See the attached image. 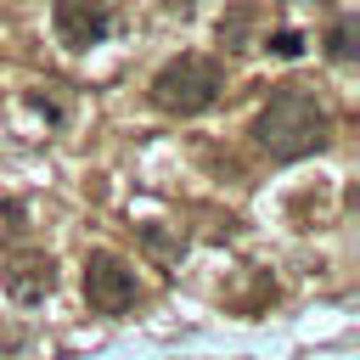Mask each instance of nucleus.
Here are the masks:
<instances>
[{
    "instance_id": "9",
    "label": "nucleus",
    "mask_w": 360,
    "mask_h": 360,
    "mask_svg": "<svg viewBox=\"0 0 360 360\" xmlns=\"http://www.w3.org/2000/svg\"><path fill=\"white\" fill-rule=\"evenodd\" d=\"M163 6H169V11H191L197 0H163Z\"/></svg>"
},
{
    "instance_id": "6",
    "label": "nucleus",
    "mask_w": 360,
    "mask_h": 360,
    "mask_svg": "<svg viewBox=\"0 0 360 360\" xmlns=\"http://www.w3.org/2000/svg\"><path fill=\"white\" fill-rule=\"evenodd\" d=\"M354 39H360V17L343 11V17L332 22V34H326V56H332V62H354V51H360Z\"/></svg>"
},
{
    "instance_id": "10",
    "label": "nucleus",
    "mask_w": 360,
    "mask_h": 360,
    "mask_svg": "<svg viewBox=\"0 0 360 360\" xmlns=\"http://www.w3.org/2000/svg\"><path fill=\"white\" fill-rule=\"evenodd\" d=\"M304 6H332V0H304Z\"/></svg>"
},
{
    "instance_id": "5",
    "label": "nucleus",
    "mask_w": 360,
    "mask_h": 360,
    "mask_svg": "<svg viewBox=\"0 0 360 360\" xmlns=\"http://www.w3.org/2000/svg\"><path fill=\"white\" fill-rule=\"evenodd\" d=\"M0 281H6L11 304H45L51 287H56V264H51L45 253H22V259H11V264L0 270Z\"/></svg>"
},
{
    "instance_id": "3",
    "label": "nucleus",
    "mask_w": 360,
    "mask_h": 360,
    "mask_svg": "<svg viewBox=\"0 0 360 360\" xmlns=\"http://www.w3.org/2000/svg\"><path fill=\"white\" fill-rule=\"evenodd\" d=\"M84 298L96 315H124L135 309L141 287H135V270L118 259V253H90L84 259Z\"/></svg>"
},
{
    "instance_id": "8",
    "label": "nucleus",
    "mask_w": 360,
    "mask_h": 360,
    "mask_svg": "<svg viewBox=\"0 0 360 360\" xmlns=\"http://www.w3.org/2000/svg\"><path fill=\"white\" fill-rule=\"evenodd\" d=\"M270 51H276V56H298V51H304V39H298L292 28H281V34H270Z\"/></svg>"
},
{
    "instance_id": "4",
    "label": "nucleus",
    "mask_w": 360,
    "mask_h": 360,
    "mask_svg": "<svg viewBox=\"0 0 360 360\" xmlns=\"http://www.w3.org/2000/svg\"><path fill=\"white\" fill-rule=\"evenodd\" d=\"M51 28H56V39H62L68 51H90V45L107 39L112 6H107V0H56V6H51Z\"/></svg>"
},
{
    "instance_id": "1",
    "label": "nucleus",
    "mask_w": 360,
    "mask_h": 360,
    "mask_svg": "<svg viewBox=\"0 0 360 360\" xmlns=\"http://www.w3.org/2000/svg\"><path fill=\"white\" fill-rule=\"evenodd\" d=\"M326 135H332L326 107H321L309 90H298V84H281V90L259 107V118H253V141H259V152H270L276 163H298V158L321 152Z\"/></svg>"
},
{
    "instance_id": "2",
    "label": "nucleus",
    "mask_w": 360,
    "mask_h": 360,
    "mask_svg": "<svg viewBox=\"0 0 360 360\" xmlns=\"http://www.w3.org/2000/svg\"><path fill=\"white\" fill-rule=\"evenodd\" d=\"M225 90V68L214 56H169L158 73H152V107L158 112H174V118H191V112H208Z\"/></svg>"
},
{
    "instance_id": "7",
    "label": "nucleus",
    "mask_w": 360,
    "mask_h": 360,
    "mask_svg": "<svg viewBox=\"0 0 360 360\" xmlns=\"http://www.w3.org/2000/svg\"><path fill=\"white\" fill-rule=\"evenodd\" d=\"M22 231H28V214H22V202L6 197V202H0V242H17Z\"/></svg>"
}]
</instances>
